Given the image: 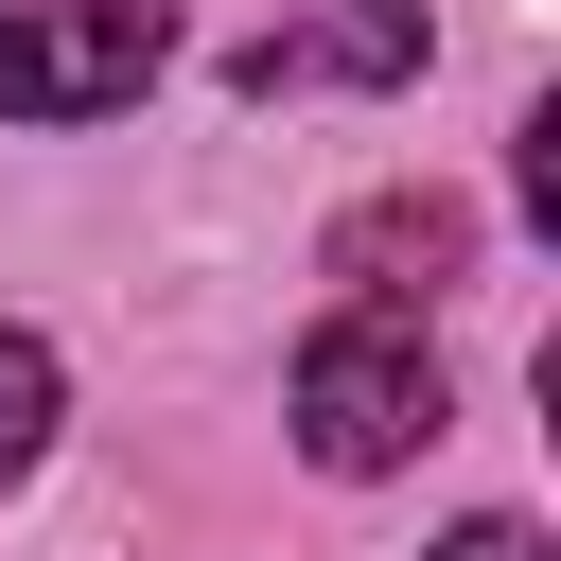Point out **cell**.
<instances>
[{
  "mask_svg": "<svg viewBox=\"0 0 561 561\" xmlns=\"http://www.w3.org/2000/svg\"><path fill=\"white\" fill-rule=\"evenodd\" d=\"M280 421H298V456L316 473H403L456 403H438V351H421V316H386V298H351L316 351H298V386H280Z\"/></svg>",
  "mask_w": 561,
  "mask_h": 561,
  "instance_id": "cell-1",
  "label": "cell"
},
{
  "mask_svg": "<svg viewBox=\"0 0 561 561\" xmlns=\"http://www.w3.org/2000/svg\"><path fill=\"white\" fill-rule=\"evenodd\" d=\"M175 53V0H0V105L18 123H105Z\"/></svg>",
  "mask_w": 561,
  "mask_h": 561,
  "instance_id": "cell-2",
  "label": "cell"
},
{
  "mask_svg": "<svg viewBox=\"0 0 561 561\" xmlns=\"http://www.w3.org/2000/svg\"><path fill=\"white\" fill-rule=\"evenodd\" d=\"M403 70H421V0H316V18H280V35L228 53L245 105H298V88H403Z\"/></svg>",
  "mask_w": 561,
  "mask_h": 561,
  "instance_id": "cell-3",
  "label": "cell"
},
{
  "mask_svg": "<svg viewBox=\"0 0 561 561\" xmlns=\"http://www.w3.org/2000/svg\"><path fill=\"white\" fill-rule=\"evenodd\" d=\"M456 263H473V193H438V175H421V193H368V210L333 228V280L386 298V316H421Z\"/></svg>",
  "mask_w": 561,
  "mask_h": 561,
  "instance_id": "cell-4",
  "label": "cell"
},
{
  "mask_svg": "<svg viewBox=\"0 0 561 561\" xmlns=\"http://www.w3.org/2000/svg\"><path fill=\"white\" fill-rule=\"evenodd\" d=\"M53 403H70V386H53V333H18V316H0V491L53 456Z\"/></svg>",
  "mask_w": 561,
  "mask_h": 561,
  "instance_id": "cell-5",
  "label": "cell"
},
{
  "mask_svg": "<svg viewBox=\"0 0 561 561\" xmlns=\"http://www.w3.org/2000/svg\"><path fill=\"white\" fill-rule=\"evenodd\" d=\"M438 561H543V543H526V526H508V508H473V526H456V543H438Z\"/></svg>",
  "mask_w": 561,
  "mask_h": 561,
  "instance_id": "cell-6",
  "label": "cell"
}]
</instances>
